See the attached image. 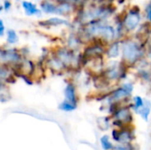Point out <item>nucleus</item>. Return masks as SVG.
Returning <instances> with one entry per match:
<instances>
[{
    "label": "nucleus",
    "mask_w": 151,
    "mask_h": 150,
    "mask_svg": "<svg viewBox=\"0 0 151 150\" xmlns=\"http://www.w3.org/2000/svg\"><path fill=\"white\" fill-rule=\"evenodd\" d=\"M4 34H5V27H0V37L4 36Z\"/></svg>",
    "instance_id": "nucleus-22"
},
{
    "label": "nucleus",
    "mask_w": 151,
    "mask_h": 150,
    "mask_svg": "<svg viewBox=\"0 0 151 150\" xmlns=\"http://www.w3.org/2000/svg\"><path fill=\"white\" fill-rule=\"evenodd\" d=\"M19 42V35L13 29H8L6 31V42L9 45H14Z\"/></svg>",
    "instance_id": "nucleus-13"
},
{
    "label": "nucleus",
    "mask_w": 151,
    "mask_h": 150,
    "mask_svg": "<svg viewBox=\"0 0 151 150\" xmlns=\"http://www.w3.org/2000/svg\"><path fill=\"white\" fill-rule=\"evenodd\" d=\"M11 6H12V4H11V2L9 1V0H4V4H3V9L4 10V11H9L10 10V8H11Z\"/></svg>",
    "instance_id": "nucleus-18"
},
{
    "label": "nucleus",
    "mask_w": 151,
    "mask_h": 150,
    "mask_svg": "<svg viewBox=\"0 0 151 150\" xmlns=\"http://www.w3.org/2000/svg\"><path fill=\"white\" fill-rule=\"evenodd\" d=\"M147 16H148V19H150V21H151V2L147 7Z\"/></svg>",
    "instance_id": "nucleus-20"
},
{
    "label": "nucleus",
    "mask_w": 151,
    "mask_h": 150,
    "mask_svg": "<svg viewBox=\"0 0 151 150\" xmlns=\"http://www.w3.org/2000/svg\"><path fill=\"white\" fill-rule=\"evenodd\" d=\"M2 10H3V5H2V6H0V11H1Z\"/></svg>",
    "instance_id": "nucleus-25"
},
{
    "label": "nucleus",
    "mask_w": 151,
    "mask_h": 150,
    "mask_svg": "<svg viewBox=\"0 0 151 150\" xmlns=\"http://www.w3.org/2000/svg\"><path fill=\"white\" fill-rule=\"evenodd\" d=\"M139 11H140V8L137 5H134L131 8L130 10V14H134V15H139Z\"/></svg>",
    "instance_id": "nucleus-19"
},
{
    "label": "nucleus",
    "mask_w": 151,
    "mask_h": 150,
    "mask_svg": "<svg viewBox=\"0 0 151 150\" xmlns=\"http://www.w3.org/2000/svg\"><path fill=\"white\" fill-rule=\"evenodd\" d=\"M75 1H77V0H58V3L65 2V3H70V4H72V3H73V2H75Z\"/></svg>",
    "instance_id": "nucleus-23"
},
{
    "label": "nucleus",
    "mask_w": 151,
    "mask_h": 150,
    "mask_svg": "<svg viewBox=\"0 0 151 150\" xmlns=\"http://www.w3.org/2000/svg\"><path fill=\"white\" fill-rule=\"evenodd\" d=\"M142 56V50L135 42H127L123 46V58L130 63H135Z\"/></svg>",
    "instance_id": "nucleus-2"
},
{
    "label": "nucleus",
    "mask_w": 151,
    "mask_h": 150,
    "mask_svg": "<svg viewBox=\"0 0 151 150\" xmlns=\"http://www.w3.org/2000/svg\"><path fill=\"white\" fill-rule=\"evenodd\" d=\"M39 25L42 27H58L62 25H68V21L58 17H52L46 20L39 21Z\"/></svg>",
    "instance_id": "nucleus-6"
},
{
    "label": "nucleus",
    "mask_w": 151,
    "mask_h": 150,
    "mask_svg": "<svg viewBox=\"0 0 151 150\" xmlns=\"http://www.w3.org/2000/svg\"><path fill=\"white\" fill-rule=\"evenodd\" d=\"M4 49L0 47V65L3 64V57H4Z\"/></svg>",
    "instance_id": "nucleus-21"
},
{
    "label": "nucleus",
    "mask_w": 151,
    "mask_h": 150,
    "mask_svg": "<svg viewBox=\"0 0 151 150\" xmlns=\"http://www.w3.org/2000/svg\"><path fill=\"white\" fill-rule=\"evenodd\" d=\"M111 150H136L134 146L132 145V143L130 144H118L116 146L113 147V149Z\"/></svg>",
    "instance_id": "nucleus-17"
},
{
    "label": "nucleus",
    "mask_w": 151,
    "mask_h": 150,
    "mask_svg": "<svg viewBox=\"0 0 151 150\" xmlns=\"http://www.w3.org/2000/svg\"><path fill=\"white\" fill-rule=\"evenodd\" d=\"M134 90V85L132 83H124L119 88L111 91L109 95L111 103H120L127 100Z\"/></svg>",
    "instance_id": "nucleus-1"
},
{
    "label": "nucleus",
    "mask_w": 151,
    "mask_h": 150,
    "mask_svg": "<svg viewBox=\"0 0 151 150\" xmlns=\"http://www.w3.org/2000/svg\"><path fill=\"white\" fill-rule=\"evenodd\" d=\"M72 10H73L72 4L61 2V3H58V4L56 14H59V15H67V14H69V13L72 11Z\"/></svg>",
    "instance_id": "nucleus-11"
},
{
    "label": "nucleus",
    "mask_w": 151,
    "mask_h": 150,
    "mask_svg": "<svg viewBox=\"0 0 151 150\" xmlns=\"http://www.w3.org/2000/svg\"><path fill=\"white\" fill-rule=\"evenodd\" d=\"M22 7L25 11L26 15L27 16H39L41 14V10L36 6V4H33L32 2H28V1H23L22 2Z\"/></svg>",
    "instance_id": "nucleus-7"
},
{
    "label": "nucleus",
    "mask_w": 151,
    "mask_h": 150,
    "mask_svg": "<svg viewBox=\"0 0 151 150\" xmlns=\"http://www.w3.org/2000/svg\"><path fill=\"white\" fill-rule=\"evenodd\" d=\"M64 96L65 100L71 102L74 104H78L79 96L77 93V88L73 81H68L64 88Z\"/></svg>",
    "instance_id": "nucleus-5"
},
{
    "label": "nucleus",
    "mask_w": 151,
    "mask_h": 150,
    "mask_svg": "<svg viewBox=\"0 0 151 150\" xmlns=\"http://www.w3.org/2000/svg\"><path fill=\"white\" fill-rule=\"evenodd\" d=\"M145 104V100L140 96V95H135L134 98H133V103L130 105L131 109H133L134 111L140 110L141 108H142Z\"/></svg>",
    "instance_id": "nucleus-15"
},
{
    "label": "nucleus",
    "mask_w": 151,
    "mask_h": 150,
    "mask_svg": "<svg viewBox=\"0 0 151 150\" xmlns=\"http://www.w3.org/2000/svg\"><path fill=\"white\" fill-rule=\"evenodd\" d=\"M119 42H115L113 44H111L108 50H107V54L111 58H115L119 56Z\"/></svg>",
    "instance_id": "nucleus-16"
},
{
    "label": "nucleus",
    "mask_w": 151,
    "mask_h": 150,
    "mask_svg": "<svg viewBox=\"0 0 151 150\" xmlns=\"http://www.w3.org/2000/svg\"><path fill=\"white\" fill-rule=\"evenodd\" d=\"M139 21H140L139 15L130 14V15L127 16L125 19V27L128 30H134L138 26Z\"/></svg>",
    "instance_id": "nucleus-8"
},
{
    "label": "nucleus",
    "mask_w": 151,
    "mask_h": 150,
    "mask_svg": "<svg viewBox=\"0 0 151 150\" xmlns=\"http://www.w3.org/2000/svg\"><path fill=\"white\" fill-rule=\"evenodd\" d=\"M137 114H139L142 118L144 120V121H148L149 118H150V116L151 112V104L147 100H145V104L142 108H141L140 110L136 111H135Z\"/></svg>",
    "instance_id": "nucleus-10"
},
{
    "label": "nucleus",
    "mask_w": 151,
    "mask_h": 150,
    "mask_svg": "<svg viewBox=\"0 0 151 150\" xmlns=\"http://www.w3.org/2000/svg\"><path fill=\"white\" fill-rule=\"evenodd\" d=\"M111 138L119 144H130L134 139V133L132 129L126 127L122 129H113L111 132Z\"/></svg>",
    "instance_id": "nucleus-3"
},
{
    "label": "nucleus",
    "mask_w": 151,
    "mask_h": 150,
    "mask_svg": "<svg viewBox=\"0 0 151 150\" xmlns=\"http://www.w3.org/2000/svg\"><path fill=\"white\" fill-rule=\"evenodd\" d=\"M4 27V21L0 19V27Z\"/></svg>",
    "instance_id": "nucleus-24"
},
{
    "label": "nucleus",
    "mask_w": 151,
    "mask_h": 150,
    "mask_svg": "<svg viewBox=\"0 0 151 150\" xmlns=\"http://www.w3.org/2000/svg\"><path fill=\"white\" fill-rule=\"evenodd\" d=\"M78 107V104H74L71 102H68L66 100H63L59 104H58V110L64 111V112H72L74 111Z\"/></svg>",
    "instance_id": "nucleus-12"
},
{
    "label": "nucleus",
    "mask_w": 151,
    "mask_h": 150,
    "mask_svg": "<svg viewBox=\"0 0 151 150\" xmlns=\"http://www.w3.org/2000/svg\"><path fill=\"white\" fill-rule=\"evenodd\" d=\"M58 4L50 0H44L41 3V9L45 13H56Z\"/></svg>",
    "instance_id": "nucleus-9"
},
{
    "label": "nucleus",
    "mask_w": 151,
    "mask_h": 150,
    "mask_svg": "<svg viewBox=\"0 0 151 150\" xmlns=\"http://www.w3.org/2000/svg\"><path fill=\"white\" fill-rule=\"evenodd\" d=\"M45 66L48 71H50L51 72H54L56 74L58 73H65L68 71L66 66L52 53L49 55L45 61Z\"/></svg>",
    "instance_id": "nucleus-4"
},
{
    "label": "nucleus",
    "mask_w": 151,
    "mask_h": 150,
    "mask_svg": "<svg viewBox=\"0 0 151 150\" xmlns=\"http://www.w3.org/2000/svg\"><path fill=\"white\" fill-rule=\"evenodd\" d=\"M100 145L104 150H111L114 147L110 136L107 134H104L100 138Z\"/></svg>",
    "instance_id": "nucleus-14"
}]
</instances>
